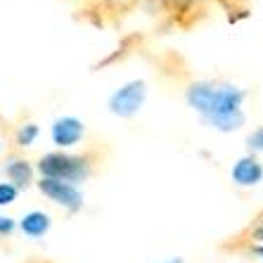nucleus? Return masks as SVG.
<instances>
[{
	"mask_svg": "<svg viewBox=\"0 0 263 263\" xmlns=\"http://www.w3.org/2000/svg\"><path fill=\"white\" fill-rule=\"evenodd\" d=\"M185 100L192 109L202 117V121L220 133H233L245 126L247 117L242 104L247 100V90L230 83L214 81H197L185 90Z\"/></svg>",
	"mask_w": 263,
	"mask_h": 263,
	"instance_id": "1",
	"label": "nucleus"
},
{
	"mask_svg": "<svg viewBox=\"0 0 263 263\" xmlns=\"http://www.w3.org/2000/svg\"><path fill=\"white\" fill-rule=\"evenodd\" d=\"M38 171L43 173V178H52V180H62V183H81L90 176L92 166L86 157H73V154L64 152H50L41 157L38 161Z\"/></svg>",
	"mask_w": 263,
	"mask_h": 263,
	"instance_id": "2",
	"label": "nucleus"
},
{
	"mask_svg": "<svg viewBox=\"0 0 263 263\" xmlns=\"http://www.w3.org/2000/svg\"><path fill=\"white\" fill-rule=\"evenodd\" d=\"M145 100H147V83L142 79H133L128 83H123L109 98V111L114 117L133 119L142 109Z\"/></svg>",
	"mask_w": 263,
	"mask_h": 263,
	"instance_id": "3",
	"label": "nucleus"
},
{
	"mask_svg": "<svg viewBox=\"0 0 263 263\" xmlns=\"http://www.w3.org/2000/svg\"><path fill=\"white\" fill-rule=\"evenodd\" d=\"M38 187H41V192L48 199H52L55 204L69 209V211H79L83 206V195L71 183H62V180H52V178H41Z\"/></svg>",
	"mask_w": 263,
	"mask_h": 263,
	"instance_id": "4",
	"label": "nucleus"
},
{
	"mask_svg": "<svg viewBox=\"0 0 263 263\" xmlns=\"http://www.w3.org/2000/svg\"><path fill=\"white\" fill-rule=\"evenodd\" d=\"M230 178H233V183L237 187H254L263 180V164L254 154H245V157H239L235 161Z\"/></svg>",
	"mask_w": 263,
	"mask_h": 263,
	"instance_id": "5",
	"label": "nucleus"
},
{
	"mask_svg": "<svg viewBox=\"0 0 263 263\" xmlns=\"http://www.w3.org/2000/svg\"><path fill=\"white\" fill-rule=\"evenodd\" d=\"M83 133L86 126L76 117H62L52 123V142L57 147H73L76 142H81Z\"/></svg>",
	"mask_w": 263,
	"mask_h": 263,
	"instance_id": "6",
	"label": "nucleus"
},
{
	"mask_svg": "<svg viewBox=\"0 0 263 263\" xmlns=\"http://www.w3.org/2000/svg\"><path fill=\"white\" fill-rule=\"evenodd\" d=\"M5 173H7V178L12 180L14 187H26V185L33 180V168H31V164L26 159H17V157H12V159L7 161Z\"/></svg>",
	"mask_w": 263,
	"mask_h": 263,
	"instance_id": "7",
	"label": "nucleus"
},
{
	"mask_svg": "<svg viewBox=\"0 0 263 263\" xmlns=\"http://www.w3.org/2000/svg\"><path fill=\"white\" fill-rule=\"evenodd\" d=\"M22 230L29 237H43L50 230V216L43 214V211H31L22 218Z\"/></svg>",
	"mask_w": 263,
	"mask_h": 263,
	"instance_id": "8",
	"label": "nucleus"
},
{
	"mask_svg": "<svg viewBox=\"0 0 263 263\" xmlns=\"http://www.w3.org/2000/svg\"><path fill=\"white\" fill-rule=\"evenodd\" d=\"M38 138V126L36 123H26L22 128L17 130V145L19 147H29L33 145V140Z\"/></svg>",
	"mask_w": 263,
	"mask_h": 263,
	"instance_id": "9",
	"label": "nucleus"
},
{
	"mask_svg": "<svg viewBox=\"0 0 263 263\" xmlns=\"http://www.w3.org/2000/svg\"><path fill=\"white\" fill-rule=\"evenodd\" d=\"M247 149L249 154H263V126H258L256 130H251L249 138H247Z\"/></svg>",
	"mask_w": 263,
	"mask_h": 263,
	"instance_id": "10",
	"label": "nucleus"
},
{
	"mask_svg": "<svg viewBox=\"0 0 263 263\" xmlns=\"http://www.w3.org/2000/svg\"><path fill=\"white\" fill-rule=\"evenodd\" d=\"M17 199V187L12 183H0V206L12 204Z\"/></svg>",
	"mask_w": 263,
	"mask_h": 263,
	"instance_id": "11",
	"label": "nucleus"
},
{
	"mask_svg": "<svg viewBox=\"0 0 263 263\" xmlns=\"http://www.w3.org/2000/svg\"><path fill=\"white\" fill-rule=\"evenodd\" d=\"M14 230V220L12 218H3L0 216V235H10Z\"/></svg>",
	"mask_w": 263,
	"mask_h": 263,
	"instance_id": "12",
	"label": "nucleus"
},
{
	"mask_svg": "<svg viewBox=\"0 0 263 263\" xmlns=\"http://www.w3.org/2000/svg\"><path fill=\"white\" fill-rule=\"evenodd\" d=\"M251 239H254V242H263V216L258 218V223L254 226V230H251Z\"/></svg>",
	"mask_w": 263,
	"mask_h": 263,
	"instance_id": "13",
	"label": "nucleus"
},
{
	"mask_svg": "<svg viewBox=\"0 0 263 263\" xmlns=\"http://www.w3.org/2000/svg\"><path fill=\"white\" fill-rule=\"evenodd\" d=\"M254 251H256V254H263V247H256V249H254Z\"/></svg>",
	"mask_w": 263,
	"mask_h": 263,
	"instance_id": "14",
	"label": "nucleus"
},
{
	"mask_svg": "<svg viewBox=\"0 0 263 263\" xmlns=\"http://www.w3.org/2000/svg\"><path fill=\"white\" fill-rule=\"evenodd\" d=\"M166 263H183L180 258H173V261H166Z\"/></svg>",
	"mask_w": 263,
	"mask_h": 263,
	"instance_id": "15",
	"label": "nucleus"
}]
</instances>
